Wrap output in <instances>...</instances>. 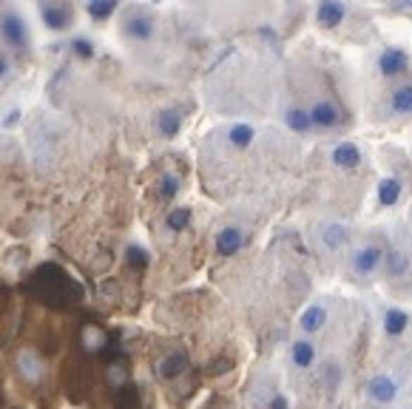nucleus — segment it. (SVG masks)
<instances>
[{
    "label": "nucleus",
    "mask_w": 412,
    "mask_h": 409,
    "mask_svg": "<svg viewBox=\"0 0 412 409\" xmlns=\"http://www.w3.org/2000/svg\"><path fill=\"white\" fill-rule=\"evenodd\" d=\"M307 114H310V125L318 128V131H333V128H338L341 122H345V114H341L338 103L330 100V97H318L307 108Z\"/></svg>",
    "instance_id": "nucleus-1"
},
{
    "label": "nucleus",
    "mask_w": 412,
    "mask_h": 409,
    "mask_svg": "<svg viewBox=\"0 0 412 409\" xmlns=\"http://www.w3.org/2000/svg\"><path fill=\"white\" fill-rule=\"evenodd\" d=\"M40 18H43L46 29L65 32V29H72L75 12L68 6V0H40Z\"/></svg>",
    "instance_id": "nucleus-2"
},
{
    "label": "nucleus",
    "mask_w": 412,
    "mask_h": 409,
    "mask_svg": "<svg viewBox=\"0 0 412 409\" xmlns=\"http://www.w3.org/2000/svg\"><path fill=\"white\" fill-rule=\"evenodd\" d=\"M0 37H4L6 46H12V48H26L29 46L26 20L18 12H4L0 15Z\"/></svg>",
    "instance_id": "nucleus-3"
},
{
    "label": "nucleus",
    "mask_w": 412,
    "mask_h": 409,
    "mask_svg": "<svg viewBox=\"0 0 412 409\" xmlns=\"http://www.w3.org/2000/svg\"><path fill=\"white\" fill-rule=\"evenodd\" d=\"M15 370H18V375H20L26 384H40V381L46 378V364H43L40 353L32 350V347H23V350L18 353Z\"/></svg>",
    "instance_id": "nucleus-4"
},
{
    "label": "nucleus",
    "mask_w": 412,
    "mask_h": 409,
    "mask_svg": "<svg viewBox=\"0 0 412 409\" xmlns=\"http://www.w3.org/2000/svg\"><path fill=\"white\" fill-rule=\"evenodd\" d=\"M122 32H125V37H131V40H136V43H146V40L154 37L157 23H154V18L146 15V12H131V15H125V20H122Z\"/></svg>",
    "instance_id": "nucleus-5"
},
{
    "label": "nucleus",
    "mask_w": 412,
    "mask_h": 409,
    "mask_svg": "<svg viewBox=\"0 0 412 409\" xmlns=\"http://www.w3.org/2000/svg\"><path fill=\"white\" fill-rule=\"evenodd\" d=\"M381 261H384V250L378 245H364L353 256V270L359 276H370V273H375L381 267Z\"/></svg>",
    "instance_id": "nucleus-6"
},
{
    "label": "nucleus",
    "mask_w": 412,
    "mask_h": 409,
    "mask_svg": "<svg viewBox=\"0 0 412 409\" xmlns=\"http://www.w3.org/2000/svg\"><path fill=\"white\" fill-rule=\"evenodd\" d=\"M406 51H401V48H384L381 51V57H378V72L384 74V77H398V74H404L406 72Z\"/></svg>",
    "instance_id": "nucleus-7"
},
{
    "label": "nucleus",
    "mask_w": 412,
    "mask_h": 409,
    "mask_svg": "<svg viewBox=\"0 0 412 409\" xmlns=\"http://www.w3.org/2000/svg\"><path fill=\"white\" fill-rule=\"evenodd\" d=\"M214 245H217V253L219 256H236L242 250V245H245V233L236 225H228V228H222L217 233V242Z\"/></svg>",
    "instance_id": "nucleus-8"
},
{
    "label": "nucleus",
    "mask_w": 412,
    "mask_h": 409,
    "mask_svg": "<svg viewBox=\"0 0 412 409\" xmlns=\"http://www.w3.org/2000/svg\"><path fill=\"white\" fill-rule=\"evenodd\" d=\"M367 395L375 403H392L395 395H398V384L390 375H373L370 384H367Z\"/></svg>",
    "instance_id": "nucleus-9"
},
{
    "label": "nucleus",
    "mask_w": 412,
    "mask_h": 409,
    "mask_svg": "<svg viewBox=\"0 0 412 409\" xmlns=\"http://www.w3.org/2000/svg\"><path fill=\"white\" fill-rule=\"evenodd\" d=\"M330 160H333V165H335V168L353 171V168H359V165H361V151H359V145H356V143H338V145L333 148Z\"/></svg>",
    "instance_id": "nucleus-10"
},
{
    "label": "nucleus",
    "mask_w": 412,
    "mask_h": 409,
    "mask_svg": "<svg viewBox=\"0 0 412 409\" xmlns=\"http://www.w3.org/2000/svg\"><path fill=\"white\" fill-rule=\"evenodd\" d=\"M387 105L392 114H412V83H398L387 94Z\"/></svg>",
    "instance_id": "nucleus-11"
},
{
    "label": "nucleus",
    "mask_w": 412,
    "mask_h": 409,
    "mask_svg": "<svg viewBox=\"0 0 412 409\" xmlns=\"http://www.w3.org/2000/svg\"><path fill=\"white\" fill-rule=\"evenodd\" d=\"M316 20L324 29H335L341 20H345V6H341L338 0H321L318 12H316Z\"/></svg>",
    "instance_id": "nucleus-12"
},
{
    "label": "nucleus",
    "mask_w": 412,
    "mask_h": 409,
    "mask_svg": "<svg viewBox=\"0 0 412 409\" xmlns=\"http://www.w3.org/2000/svg\"><path fill=\"white\" fill-rule=\"evenodd\" d=\"M185 370H188V358H185L182 353H171V356H165V358L157 361V375L165 378V381L182 375Z\"/></svg>",
    "instance_id": "nucleus-13"
},
{
    "label": "nucleus",
    "mask_w": 412,
    "mask_h": 409,
    "mask_svg": "<svg viewBox=\"0 0 412 409\" xmlns=\"http://www.w3.org/2000/svg\"><path fill=\"white\" fill-rule=\"evenodd\" d=\"M324 324H327V310H324L321 304H310V307L302 313V318H299V327H302V332H307V335L318 332Z\"/></svg>",
    "instance_id": "nucleus-14"
},
{
    "label": "nucleus",
    "mask_w": 412,
    "mask_h": 409,
    "mask_svg": "<svg viewBox=\"0 0 412 409\" xmlns=\"http://www.w3.org/2000/svg\"><path fill=\"white\" fill-rule=\"evenodd\" d=\"M157 131H160V136H165V140H171V136H176L179 134V125H182V117H179V111L176 108H162L160 114H157Z\"/></svg>",
    "instance_id": "nucleus-15"
},
{
    "label": "nucleus",
    "mask_w": 412,
    "mask_h": 409,
    "mask_svg": "<svg viewBox=\"0 0 412 409\" xmlns=\"http://www.w3.org/2000/svg\"><path fill=\"white\" fill-rule=\"evenodd\" d=\"M290 358H293V364L299 370H310L313 361H316V347L310 344L307 338H299V341H293V347H290Z\"/></svg>",
    "instance_id": "nucleus-16"
},
{
    "label": "nucleus",
    "mask_w": 412,
    "mask_h": 409,
    "mask_svg": "<svg viewBox=\"0 0 412 409\" xmlns=\"http://www.w3.org/2000/svg\"><path fill=\"white\" fill-rule=\"evenodd\" d=\"M406 324H409V316H406L401 307H390V310L384 313V332H387L390 338H395V335H404Z\"/></svg>",
    "instance_id": "nucleus-17"
},
{
    "label": "nucleus",
    "mask_w": 412,
    "mask_h": 409,
    "mask_svg": "<svg viewBox=\"0 0 412 409\" xmlns=\"http://www.w3.org/2000/svg\"><path fill=\"white\" fill-rule=\"evenodd\" d=\"M228 140H231L233 148H247V145L256 140V131H253V125H247V122H236V125H231V131H228Z\"/></svg>",
    "instance_id": "nucleus-18"
},
{
    "label": "nucleus",
    "mask_w": 412,
    "mask_h": 409,
    "mask_svg": "<svg viewBox=\"0 0 412 409\" xmlns=\"http://www.w3.org/2000/svg\"><path fill=\"white\" fill-rule=\"evenodd\" d=\"M321 242L330 247V250H338L347 245V228L338 225V222H330L324 231H321Z\"/></svg>",
    "instance_id": "nucleus-19"
},
{
    "label": "nucleus",
    "mask_w": 412,
    "mask_h": 409,
    "mask_svg": "<svg viewBox=\"0 0 412 409\" xmlns=\"http://www.w3.org/2000/svg\"><path fill=\"white\" fill-rule=\"evenodd\" d=\"M398 199H401V182L392 179V176L381 179V182H378V202L384 204V208H392Z\"/></svg>",
    "instance_id": "nucleus-20"
},
{
    "label": "nucleus",
    "mask_w": 412,
    "mask_h": 409,
    "mask_svg": "<svg viewBox=\"0 0 412 409\" xmlns=\"http://www.w3.org/2000/svg\"><path fill=\"white\" fill-rule=\"evenodd\" d=\"M285 122H288V128H290V131H296V134H307V131L313 128V125H310V114H307L304 108H299V105L288 108Z\"/></svg>",
    "instance_id": "nucleus-21"
},
{
    "label": "nucleus",
    "mask_w": 412,
    "mask_h": 409,
    "mask_svg": "<svg viewBox=\"0 0 412 409\" xmlns=\"http://www.w3.org/2000/svg\"><path fill=\"white\" fill-rule=\"evenodd\" d=\"M86 9H89V15L94 20H108L114 15V9H117V0H89Z\"/></svg>",
    "instance_id": "nucleus-22"
},
{
    "label": "nucleus",
    "mask_w": 412,
    "mask_h": 409,
    "mask_svg": "<svg viewBox=\"0 0 412 409\" xmlns=\"http://www.w3.org/2000/svg\"><path fill=\"white\" fill-rule=\"evenodd\" d=\"M125 259H128V264H131L136 273H143V270L148 267V253H146L140 245H128V250H125Z\"/></svg>",
    "instance_id": "nucleus-23"
},
{
    "label": "nucleus",
    "mask_w": 412,
    "mask_h": 409,
    "mask_svg": "<svg viewBox=\"0 0 412 409\" xmlns=\"http://www.w3.org/2000/svg\"><path fill=\"white\" fill-rule=\"evenodd\" d=\"M157 190H160V199H174V196L179 193V176H174V174H162Z\"/></svg>",
    "instance_id": "nucleus-24"
},
{
    "label": "nucleus",
    "mask_w": 412,
    "mask_h": 409,
    "mask_svg": "<svg viewBox=\"0 0 412 409\" xmlns=\"http://www.w3.org/2000/svg\"><path fill=\"white\" fill-rule=\"evenodd\" d=\"M165 225H168V231H185V228L191 225V208H176V211H171L168 219H165Z\"/></svg>",
    "instance_id": "nucleus-25"
},
{
    "label": "nucleus",
    "mask_w": 412,
    "mask_h": 409,
    "mask_svg": "<svg viewBox=\"0 0 412 409\" xmlns=\"http://www.w3.org/2000/svg\"><path fill=\"white\" fill-rule=\"evenodd\" d=\"M103 344H105V335H103L97 327H86V330H83V347H86V350L94 353V350H100Z\"/></svg>",
    "instance_id": "nucleus-26"
},
{
    "label": "nucleus",
    "mask_w": 412,
    "mask_h": 409,
    "mask_svg": "<svg viewBox=\"0 0 412 409\" xmlns=\"http://www.w3.org/2000/svg\"><path fill=\"white\" fill-rule=\"evenodd\" d=\"M72 51H75L80 60H91V57H94V43L86 40V37H77V40H72Z\"/></svg>",
    "instance_id": "nucleus-27"
},
{
    "label": "nucleus",
    "mask_w": 412,
    "mask_h": 409,
    "mask_svg": "<svg viewBox=\"0 0 412 409\" xmlns=\"http://www.w3.org/2000/svg\"><path fill=\"white\" fill-rule=\"evenodd\" d=\"M108 381H111V387H125L128 375H125V370H122L120 364H111V367H108Z\"/></svg>",
    "instance_id": "nucleus-28"
},
{
    "label": "nucleus",
    "mask_w": 412,
    "mask_h": 409,
    "mask_svg": "<svg viewBox=\"0 0 412 409\" xmlns=\"http://www.w3.org/2000/svg\"><path fill=\"white\" fill-rule=\"evenodd\" d=\"M387 261H390V270L395 273V276H401V273L406 270V259H404L401 253H390V256H387Z\"/></svg>",
    "instance_id": "nucleus-29"
},
{
    "label": "nucleus",
    "mask_w": 412,
    "mask_h": 409,
    "mask_svg": "<svg viewBox=\"0 0 412 409\" xmlns=\"http://www.w3.org/2000/svg\"><path fill=\"white\" fill-rule=\"evenodd\" d=\"M267 409H290V403H288L285 395H273L270 403H267Z\"/></svg>",
    "instance_id": "nucleus-30"
},
{
    "label": "nucleus",
    "mask_w": 412,
    "mask_h": 409,
    "mask_svg": "<svg viewBox=\"0 0 412 409\" xmlns=\"http://www.w3.org/2000/svg\"><path fill=\"white\" fill-rule=\"evenodd\" d=\"M6 72H9V60H6L4 51H0V77H6Z\"/></svg>",
    "instance_id": "nucleus-31"
},
{
    "label": "nucleus",
    "mask_w": 412,
    "mask_h": 409,
    "mask_svg": "<svg viewBox=\"0 0 412 409\" xmlns=\"http://www.w3.org/2000/svg\"><path fill=\"white\" fill-rule=\"evenodd\" d=\"M0 401H4V398H0Z\"/></svg>",
    "instance_id": "nucleus-32"
}]
</instances>
